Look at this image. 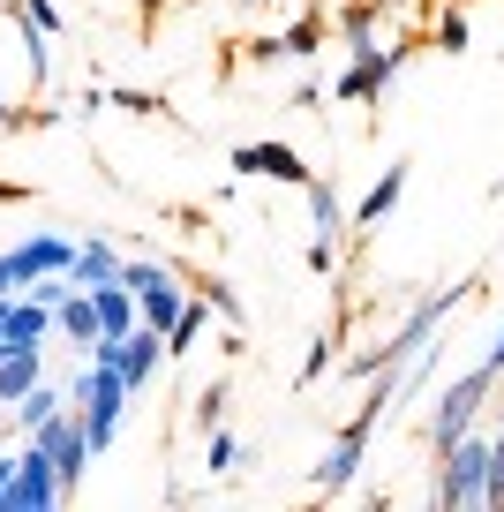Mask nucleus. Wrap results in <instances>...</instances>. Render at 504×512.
Returning a JSON list of instances; mask_svg holds the SVG:
<instances>
[{"label":"nucleus","mask_w":504,"mask_h":512,"mask_svg":"<svg viewBox=\"0 0 504 512\" xmlns=\"http://www.w3.org/2000/svg\"><path fill=\"white\" fill-rule=\"evenodd\" d=\"M53 505H68V482L53 467V452L38 437H23V460H16V482H8L0 512H53Z\"/></svg>","instance_id":"nucleus-6"},{"label":"nucleus","mask_w":504,"mask_h":512,"mask_svg":"<svg viewBox=\"0 0 504 512\" xmlns=\"http://www.w3.org/2000/svg\"><path fill=\"white\" fill-rule=\"evenodd\" d=\"M226 166H234V181H286V189H309V181H316V166L301 159L294 144H279V136H249V144H234Z\"/></svg>","instance_id":"nucleus-7"},{"label":"nucleus","mask_w":504,"mask_h":512,"mask_svg":"<svg viewBox=\"0 0 504 512\" xmlns=\"http://www.w3.org/2000/svg\"><path fill=\"white\" fill-rule=\"evenodd\" d=\"M489 392H497V377H489L482 362L467 369V377H452L437 392V415H429V452H444V445H459V437L482 422V407H489Z\"/></svg>","instance_id":"nucleus-4"},{"label":"nucleus","mask_w":504,"mask_h":512,"mask_svg":"<svg viewBox=\"0 0 504 512\" xmlns=\"http://www.w3.org/2000/svg\"><path fill=\"white\" fill-rule=\"evenodd\" d=\"M482 505L504 512V437H489V490H482Z\"/></svg>","instance_id":"nucleus-28"},{"label":"nucleus","mask_w":504,"mask_h":512,"mask_svg":"<svg viewBox=\"0 0 504 512\" xmlns=\"http://www.w3.org/2000/svg\"><path fill=\"white\" fill-rule=\"evenodd\" d=\"M46 272H76V241L53 234V226H38L31 241H16L0 256V287L8 294H31V279H46Z\"/></svg>","instance_id":"nucleus-5"},{"label":"nucleus","mask_w":504,"mask_h":512,"mask_svg":"<svg viewBox=\"0 0 504 512\" xmlns=\"http://www.w3.org/2000/svg\"><path fill=\"white\" fill-rule=\"evenodd\" d=\"M347 324H354V309H339V317H331V332L316 339L309 354H301V369H294V384H301V392H309V384H324V369H339V362H347V347H339V339H347Z\"/></svg>","instance_id":"nucleus-14"},{"label":"nucleus","mask_w":504,"mask_h":512,"mask_svg":"<svg viewBox=\"0 0 504 512\" xmlns=\"http://www.w3.org/2000/svg\"><path fill=\"white\" fill-rule=\"evenodd\" d=\"M91 354H113V362H121V377L136 384H151L158 369H166V332H151V324H136V332H121V339H106V347H91Z\"/></svg>","instance_id":"nucleus-11"},{"label":"nucleus","mask_w":504,"mask_h":512,"mask_svg":"<svg viewBox=\"0 0 504 512\" xmlns=\"http://www.w3.org/2000/svg\"><path fill=\"white\" fill-rule=\"evenodd\" d=\"M189 287H196V294H204V302H211V309H219V324H241V332H249V302H241V294H234V287H226V279H219V272H189Z\"/></svg>","instance_id":"nucleus-23"},{"label":"nucleus","mask_w":504,"mask_h":512,"mask_svg":"<svg viewBox=\"0 0 504 512\" xmlns=\"http://www.w3.org/2000/svg\"><path fill=\"white\" fill-rule=\"evenodd\" d=\"M0 294H8V287H0Z\"/></svg>","instance_id":"nucleus-35"},{"label":"nucleus","mask_w":504,"mask_h":512,"mask_svg":"<svg viewBox=\"0 0 504 512\" xmlns=\"http://www.w3.org/2000/svg\"><path fill=\"white\" fill-rule=\"evenodd\" d=\"M377 23H384L377 0H339V8H331V38H339L347 53H369V46H377Z\"/></svg>","instance_id":"nucleus-12"},{"label":"nucleus","mask_w":504,"mask_h":512,"mask_svg":"<svg viewBox=\"0 0 504 512\" xmlns=\"http://www.w3.org/2000/svg\"><path fill=\"white\" fill-rule=\"evenodd\" d=\"M0 128H16V98L8 91H0Z\"/></svg>","instance_id":"nucleus-31"},{"label":"nucleus","mask_w":504,"mask_h":512,"mask_svg":"<svg viewBox=\"0 0 504 512\" xmlns=\"http://www.w3.org/2000/svg\"><path fill=\"white\" fill-rule=\"evenodd\" d=\"M241 460H249V445H241L234 430H204V475H241Z\"/></svg>","instance_id":"nucleus-24"},{"label":"nucleus","mask_w":504,"mask_h":512,"mask_svg":"<svg viewBox=\"0 0 504 512\" xmlns=\"http://www.w3.org/2000/svg\"><path fill=\"white\" fill-rule=\"evenodd\" d=\"M16 460L23 452H0V497H8V482H16Z\"/></svg>","instance_id":"nucleus-30"},{"label":"nucleus","mask_w":504,"mask_h":512,"mask_svg":"<svg viewBox=\"0 0 504 512\" xmlns=\"http://www.w3.org/2000/svg\"><path fill=\"white\" fill-rule=\"evenodd\" d=\"M309 226H316V234H324V241H339V234H347V204H339V189H331V181L324 174H316L309 181Z\"/></svg>","instance_id":"nucleus-22"},{"label":"nucleus","mask_w":504,"mask_h":512,"mask_svg":"<svg viewBox=\"0 0 504 512\" xmlns=\"http://www.w3.org/2000/svg\"><path fill=\"white\" fill-rule=\"evenodd\" d=\"M422 46H429V38L414 31V38H399V46H369V53H347V68H339V83H331V98H339V106H369V113H377L384 98H392L399 68H407Z\"/></svg>","instance_id":"nucleus-2"},{"label":"nucleus","mask_w":504,"mask_h":512,"mask_svg":"<svg viewBox=\"0 0 504 512\" xmlns=\"http://www.w3.org/2000/svg\"><path fill=\"white\" fill-rule=\"evenodd\" d=\"M286 106H294V113H324V106H331V98H324V91H316V83H294V91H286Z\"/></svg>","instance_id":"nucleus-29"},{"label":"nucleus","mask_w":504,"mask_h":512,"mask_svg":"<svg viewBox=\"0 0 504 512\" xmlns=\"http://www.w3.org/2000/svg\"><path fill=\"white\" fill-rule=\"evenodd\" d=\"M301 264H309V279H339V241L309 234V249H301Z\"/></svg>","instance_id":"nucleus-27"},{"label":"nucleus","mask_w":504,"mask_h":512,"mask_svg":"<svg viewBox=\"0 0 504 512\" xmlns=\"http://www.w3.org/2000/svg\"><path fill=\"white\" fill-rule=\"evenodd\" d=\"M68 400H76V392H61V384H46V377H38V384H31V392H23V400H16V430H23V437H31V430H38V422H53V415H61V407H68Z\"/></svg>","instance_id":"nucleus-21"},{"label":"nucleus","mask_w":504,"mask_h":512,"mask_svg":"<svg viewBox=\"0 0 504 512\" xmlns=\"http://www.w3.org/2000/svg\"><path fill=\"white\" fill-rule=\"evenodd\" d=\"M279 38H286V61H316V53H324V38H331V8H324V0H309V8H301Z\"/></svg>","instance_id":"nucleus-15"},{"label":"nucleus","mask_w":504,"mask_h":512,"mask_svg":"<svg viewBox=\"0 0 504 512\" xmlns=\"http://www.w3.org/2000/svg\"><path fill=\"white\" fill-rule=\"evenodd\" d=\"M407 181H414V159H392V166H384L377 181H369V196H362V204L347 211V219H354L347 234H354V241H369V234H377V226H384V219H392V211H399V196H407Z\"/></svg>","instance_id":"nucleus-10"},{"label":"nucleus","mask_w":504,"mask_h":512,"mask_svg":"<svg viewBox=\"0 0 504 512\" xmlns=\"http://www.w3.org/2000/svg\"><path fill=\"white\" fill-rule=\"evenodd\" d=\"M226 400H234V384H226V377H211L204 392H196L189 422H196V430H219V422H226Z\"/></svg>","instance_id":"nucleus-26"},{"label":"nucleus","mask_w":504,"mask_h":512,"mask_svg":"<svg viewBox=\"0 0 504 512\" xmlns=\"http://www.w3.org/2000/svg\"><path fill=\"white\" fill-rule=\"evenodd\" d=\"M377 8H384V16H399V8H414V0H377Z\"/></svg>","instance_id":"nucleus-32"},{"label":"nucleus","mask_w":504,"mask_h":512,"mask_svg":"<svg viewBox=\"0 0 504 512\" xmlns=\"http://www.w3.org/2000/svg\"><path fill=\"white\" fill-rule=\"evenodd\" d=\"M76 392V415H83V437H91V452H113V437H121L128 407H136V384L121 377V362L113 354H91L83 362V377L68 384Z\"/></svg>","instance_id":"nucleus-1"},{"label":"nucleus","mask_w":504,"mask_h":512,"mask_svg":"<svg viewBox=\"0 0 504 512\" xmlns=\"http://www.w3.org/2000/svg\"><path fill=\"white\" fill-rule=\"evenodd\" d=\"M429 53H444V61H459V53H474V23H467V8H459V0H452V8H444V16L437 23H429Z\"/></svg>","instance_id":"nucleus-20"},{"label":"nucleus","mask_w":504,"mask_h":512,"mask_svg":"<svg viewBox=\"0 0 504 512\" xmlns=\"http://www.w3.org/2000/svg\"><path fill=\"white\" fill-rule=\"evenodd\" d=\"M91 309H98V332H106V339H121V332H136V324H143L136 294H128L121 279H113V287H91ZM106 339H98V347H106Z\"/></svg>","instance_id":"nucleus-16"},{"label":"nucleus","mask_w":504,"mask_h":512,"mask_svg":"<svg viewBox=\"0 0 504 512\" xmlns=\"http://www.w3.org/2000/svg\"><path fill=\"white\" fill-rule=\"evenodd\" d=\"M31 437L53 452V467H61L68 497H76V490H83V475H91V460H98V452H91V437H83V415H68V407H61V415H53V422H38Z\"/></svg>","instance_id":"nucleus-9"},{"label":"nucleus","mask_w":504,"mask_h":512,"mask_svg":"<svg viewBox=\"0 0 504 512\" xmlns=\"http://www.w3.org/2000/svg\"><path fill=\"white\" fill-rule=\"evenodd\" d=\"M106 106H121V113H143V121H174V106H166V91H136V83H121V91H106Z\"/></svg>","instance_id":"nucleus-25"},{"label":"nucleus","mask_w":504,"mask_h":512,"mask_svg":"<svg viewBox=\"0 0 504 512\" xmlns=\"http://www.w3.org/2000/svg\"><path fill=\"white\" fill-rule=\"evenodd\" d=\"M369 437L377 430H362V422H339V437H331L324 445V460H316V475H309V490L316 497H347L354 482H362V467H369Z\"/></svg>","instance_id":"nucleus-8"},{"label":"nucleus","mask_w":504,"mask_h":512,"mask_svg":"<svg viewBox=\"0 0 504 512\" xmlns=\"http://www.w3.org/2000/svg\"><path fill=\"white\" fill-rule=\"evenodd\" d=\"M38 377H46V354H38V347H8V354H0V407H16Z\"/></svg>","instance_id":"nucleus-19"},{"label":"nucleus","mask_w":504,"mask_h":512,"mask_svg":"<svg viewBox=\"0 0 504 512\" xmlns=\"http://www.w3.org/2000/svg\"><path fill=\"white\" fill-rule=\"evenodd\" d=\"M53 324L68 332V347H76V354H91L98 339H106V332H98V309H91V287H76V294H68V302L53 309Z\"/></svg>","instance_id":"nucleus-18"},{"label":"nucleus","mask_w":504,"mask_h":512,"mask_svg":"<svg viewBox=\"0 0 504 512\" xmlns=\"http://www.w3.org/2000/svg\"><path fill=\"white\" fill-rule=\"evenodd\" d=\"M459 8H489V0H459Z\"/></svg>","instance_id":"nucleus-34"},{"label":"nucleus","mask_w":504,"mask_h":512,"mask_svg":"<svg viewBox=\"0 0 504 512\" xmlns=\"http://www.w3.org/2000/svg\"><path fill=\"white\" fill-rule=\"evenodd\" d=\"M497 437H504V400H497Z\"/></svg>","instance_id":"nucleus-33"},{"label":"nucleus","mask_w":504,"mask_h":512,"mask_svg":"<svg viewBox=\"0 0 504 512\" xmlns=\"http://www.w3.org/2000/svg\"><path fill=\"white\" fill-rule=\"evenodd\" d=\"M121 264H128L121 241H106V234L76 241V287H113V279H121Z\"/></svg>","instance_id":"nucleus-13"},{"label":"nucleus","mask_w":504,"mask_h":512,"mask_svg":"<svg viewBox=\"0 0 504 512\" xmlns=\"http://www.w3.org/2000/svg\"><path fill=\"white\" fill-rule=\"evenodd\" d=\"M211 317H219V309H211L204 294H189V309H181V324H174V332H166V362H189V354H196V347H204V339H211Z\"/></svg>","instance_id":"nucleus-17"},{"label":"nucleus","mask_w":504,"mask_h":512,"mask_svg":"<svg viewBox=\"0 0 504 512\" xmlns=\"http://www.w3.org/2000/svg\"><path fill=\"white\" fill-rule=\"evenodd\" d=\"M489 490V437L467 430L459 445L437 452V482H429V505H482Z\"/></svg>","instance_id":"nucleus-3"}]
</instances>
